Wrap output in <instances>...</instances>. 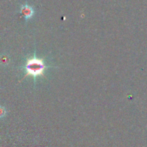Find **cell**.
I'll use <instances>...</instances> for the list:
<instances>
[{
    "label": "cell",
    "instance_id": "obj_1",
    "mask_svg": "<svg viewBox=\"0 0 147 147\" xmlns=\"http://www.w3.org/2000/svg\"><path fill=\"white\" fill-rule=\"evenodd\" d=\"M46 65L42 59L38 58H32L28 59L24 66V69L27 75H30L33 77L37 76H42L45 71Z\"/></svg>",
    "mask_w": 147,
    "mask_h": 147
},
{
    "label": "cell",
    "instance_id": "obj_3",
    "mask_svg": "<svg viewBox=\"0 0 147 147\" xmlns=\"http://www.w3.org/2000/svg\"><path fill=\"white\" fill-rule=\"evenodd\" d=\"M9 59L8 56H1V57H0V63H1V64L3 65L9 63Z\"/></svg>",
    "mask_w": 147,
    "mask_h": 147
},
{
    "label": "cell",
    "instance_id": "obj_4",
    "mask_svg": "<svg viewBox=\"0 0 147 147\" xmlns=\"http://www.w3.org/2000/svg\"><path fill=\"white\" fill-rule=\"evenodd\" d=\"M6 113H7V111H6L5 108L0 105V118H4L6 115Z\"/></svg>",
    "mask_w": 147,
    "mask_h": 147
},
{
    "label": "cell",
    "instance_id": "obj_2",
    "mask_svg": "<svg viewBox=\"0 0 147 147\" xmlns=\"http://www.w3.org/2000/svg\"><path fill=\"white\" fill-rule=\"evenodd\" d=\"M20 13H21L23 15V17L27 20H29V19L31 18V17H32L33 14H34V11L31 6L26 4L21 6V7H20Z\"/></svg>",
    "mask_w": 147,
    "mask_h": 147
}]
</instances>
